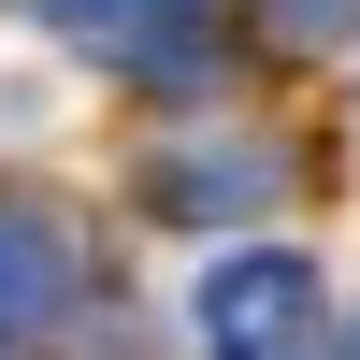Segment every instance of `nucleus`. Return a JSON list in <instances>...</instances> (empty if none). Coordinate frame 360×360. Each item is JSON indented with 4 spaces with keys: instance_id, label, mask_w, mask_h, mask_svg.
I'll list each match as a JSON object with an SVG mask.
<instances>
[{
    "instance_id": "1",
    "label": "nucleus",
    "mask_w": 360,
    "mask_h": 360,
    "mask_svg": "<svg viewBox=\"0 0 360 360\" xmlns=\"http://www.w3.org/2000/svg\"><path fill=\"white\" fill-rule=\"evenodd\" d=\"M188 317H202V360H303L317 346V259L303 245H231Z\"/></svg>"
},
{
    "instance_id": "2",
    "label": "nucleus",
    "mask_w": 360,
    "mask_h": 360,
    "mask_svg": "<svg viewBox=\"0 0 360 360\" xmlns=\"http://www.w3.org/2000/svg\"><path fill=\"white\" fill-rule=\"evenodd\" d=\"M274 188H288V144H259V130H173L144 159V202L159 217H259Z\"/></svg>"
},
{
    "instance_id": "3",
    "label": "nucleus",
    "mask_w": 360,
    "mask_h": 360,
    "mask_svg": "<svg viewBox=\"0 0 360 360\" xmlns=\"http://www.w3.org/2000/svg\"><path fill=\"white\" fill-rule=\"evenodd\" d=\"M72 288H86L72 217H44V202H0V332H44V317H72Z\"/></svg>"
},
{
    "instance_id": "4",
    "label": "nucleus",
    "mask_w": 360,
    "mask_h": 360,
    "mask_svg": "<svg viewBox=\"0 0 360 360\" xmlns=\"http://www.w3.org/2000/svg\"><path fill=\"white\" fill-rule=\"evenodd\" d=\"M58 29L72 44H101V58H202V0H58Z\"/></svg>"
},
{
    "instance_id": "5",
    "label": "nucleus",
    "mask_w": 360,
    "mask_h": 360,
    "mask_svg": "<svg viewBox=\"0 0 360 360\" xmlns=\"http://www.w3.org/2000/svg\"><path fill=\"white\" fill-rule=\"evenodd\" d=\"M259 15H274L288 44H332V29H360V0H259Z\"/></svg>"
},
{
    "instance_id": "6",
    "label": "nucleus",
    "mask_w": 360,
    "mask_h": 360,
    "mask_svg": "<svg viewBox=\"0 0 360 360\" xmlns=\"http://www.w3.org/2000/svg\"><path fill=\"white\" fill-rule=\"evenodd\" d=\"M317 360H360V332H346V346H317Z\"/></svg>"
}]
</instances>
